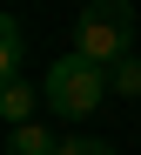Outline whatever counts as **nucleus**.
Instances as JSON below:
<instances>
[{
  "instance_id": "1",
  "label": "nucleus",
  "mask_w": 141,
  "mask_h": 155,
  "mask_svg": "<svg viewBox=\"0 0 141 155\" xmlns=\"http://www.w3.org/2000/svg\"><path fill=\"white\" fill-rule=\"evenodd\" d=\"M74 54H88L94 68H121L134 54V0H88L74 20Z\"/></svg>"
},
{
  "instance_id": "2",
  "label": "nucleus",
  "mask_w": 141,
  "mask_h": 155,
  "mask_svg": "<svg viewBox=\"0 0 141 155\" xmlns=\"http://www.w3.org/2000/svg\"><path fill=\"white\" fill-rule=\"evenodd\" d=\"M40 94H47V108L61 115V121H88L114 88H107V68H94L88 54H61V61L40 74Z\"/></svg>"
},
{
  "instance_id": "3",
  "label": "nucleus",
  "mask_w": 141,
  "mask_h": 155,
  "mask_svg": "<svg viewBox=\"0 0 141 155\" xmlns=\"http://www.w3.org/2000/svg\"><path fill=\"white\" fill-rule=\"evenodd\" d=\"M40 88L34 81H20V74H7V81H0V115H7V128H20V121H34V108H40Z\"/></svg>"
},
{
  "instance_id": "4",
  "label": "nucleus",
  "mask_w": 141,
  "mask_h": 155,
  "mask_svg": "<svg viewBox=\"0 0 141 155\" xmlns=\"http://www.w3.org/2000/svg\"><path fill=\"white\" fill-rule=\"evenodd\" d=\"M54 148H61V135L40 128V121H20L14 135H7V155H54Z\"/></svg>"
},
{
  "instance_id": "5",
  "label": "nucleus",
  "mask_w": 141,
  "mask_h": 155,
  "mask_svg": "<svg viewBox=\"0 0 141 155\" xmlns=\"http://www.w3.org/2000/svg\"><path fill=\"white\" fill-rule=\"evenodd\" d=\"M20 54H27V34H20V20L7 14V20H0V81L20 74Z\"/></svg>"
},
{
  "instance_id": "6",
  "label": "nucleus",
  "mask_w": 141,
  "mask_h": 155,
  "mask_svg": "<svg viewBox=\"0 0 141 155\" xmlns=\"http://www.w3.org/2000/svg\"><path fill=\"white\" fill-rule=\"evenodd\" d=\"M107 88H114V94H128V101H134V108H141V61L128 54L121 68H107Z\"/></svg>"
},
{
  "instance_id": "7",
  "label": "nucleus",
  "mask_w": 141,
  "mask_h": 155,
  "mask_svg": "<svg viewBox=\"0 0 141 155\" xmlns=\"http://www.w3.org/2000/svg\"><path fill=\"white\" fill-rule=\"evenodd\" d=\"M54 155H114L107 142H94V135H61V148Z\"/></svg>"
}]
</instances>
